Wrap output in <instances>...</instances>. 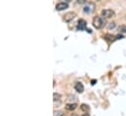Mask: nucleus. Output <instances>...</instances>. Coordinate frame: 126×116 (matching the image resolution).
<instances>
[{"mask_svg":"<svg viewBox=\"0 0 126 116\" xmlns=\"http://www.w3.org/2000/svg\"><path fill=\"white\" fill-rule=\"evenodd\" d=\"M93 26L94 28H96L97 29H103L105 26H106V21H105V18H102V17H95L93 19Z\"/></svg>","mask_w":126,"mask_h":116,"instance_id":"1","label":"nucleus"},{"mask_svg":"<svg viewBox=\"0 0 126 116\" xmlns=\"http://www.w3.org/2000/svg\"><path fill=\"white\" fill-rule=\"evenodd\" d=\"M101 15H102V17L105 18V19H110L111 17H113L114 12H113L112 10H110V9H104V10H102Z\"/></svg>","mask_w":126,"mask_h":116,"instance_id":"2","label":"nucleus"},{"mask_svg":"<svg viewBox=\"0 0 126 116\" xmlns=\"http://www.w3.org/2000/svg\"><path fill=\"white\" fill-rule=\"evenodd\" d=\"M95 9H96V7H95L94 4L93 3H89L83 8V11H84L85 14H92L95 11Z\"/></svg>","mask_w":126,"mask_h":116,"instance_id":"3","label":"nucleus"},{"mask_svg":"<svg viewBox=\"0 0 126 116\" xmlns=\"http://www.w3.org/2000/svg\"><path fill=\"white\" fill-rule=\"evenodd\" d=\"M75 17H76V14H75L74 12H68V13H66V14L63 16V21H64L65 23H69V22L72 21Z\"/></svg>","mask_w":126,"mask_h":116,"instance_id":"4","label":"nucleus"},{"mask_svg":"<svg viewBox=\"0 0 126 116\" xmlns=\"http://www.w3.org/2000/svg\"><path fill=\"white\" fill-rule=\"evenodd\" d=\"M67 8H68L67 2H60V3H58L56 5V10L57 11H63V10H65Z\"/></svg>","mask_w":126,"mask_h":116,"instance_id":"5","label":"nucleus"},{"mask_svg":"<svg viewBox=\"0 0 126 116\" xmlns=\"http://www.w3.org/2000/svg\"><path fill=\"white\" fill-rule=\"evenodd\" d=\"M86 26H87V23H86V21H85V20H83V19L79 20L78 25H77L78 29H80V30H84V29H86Z\"/></svg>","mask_w":126,"mask_h":116,"instance_id":"6","label":"nucleus"},{"mask_svg":"<svg viewBox=\"0 0 126 116\" xmlns=\"http://www.w3.org/2000/svg\"><path fill=\"white\" fill-rule=\"evenodd\" d=\"M74 89H75L76 92H78V93H82V92L84 91V86H83L82 83H80V82H76L75 85H74Z\"/></svg>","mask_w":126,"mask_h":116,"instance_id":"7","label":"nucleus"},{"mask_svg":"<svg viewBox=\"0 0 126 116\" xmlns=\"http://www.w3.org/2000/svg\"><path fill=\"white\" fill-rule=\"evenodd\" d=\"M64 107H65L66 110L72 111V110H74V109L77 107V104H76V103H66Z\"/></svg>","mask_w":126,"mask_h":116,"instance_id":"8","label":"nucleus"},{"mask_svg":"<svg viewBox=\"0 0 126 116\" xmlns=\"http://www.w3.org/2000/svg\"><path fill=\"white\" fill-rule=\"evenodd\" d=\"M105 39L109 42H113L114 40H116V37L114 35H110V34H106L105 36Z\"/></svg>","mask_w":126,"mask_h":116,"instance_id":"9","label":"nucleus"},{"mask_svg":"<svg viewBox=\"0 0 126 116\" xmlns=\"http://www.w3.org/2000/svg\"><path fill=\"white\" fill-rule=\"evenodd\" d=\"M61 100V95L60 94H57V93H54L53 95V101L54 102H57V101H60Z\"/></svg>","mask_w":126,"mask_h":116,"instance_id":"10","label":"nucleus"},{"mask_svg":"<svg viewBox=\"0 0 126 116\" xmlns=\"http://www.w3.org/2000/svg\"><path fill=\"white\" fill-rule=\"evenodd\" d=\"M118 31H119V32H122V33L126 32V26H120V27L118 28Z\"/></svg>","mask_w":126,"mask_h":116,"instance_id":"11","label":"nucleus"},{"mask_svg":"<svg viewBox=\"0 0 126 116\" xmlns=\"http://www.w3.org/2000/svg\"><path fill=\"white\" fill-rule=\"evenodd\" d=\"M80 108H81V110H83V111H88V110H89V106L86 105V104H82V105L80 106Z\"/></svg>","mask_w":126,"mask_h":116,"instance_id":"12","label":"nucleus"},{"mask_svg":"<svg viewBox=\"0 0 126 116\" xmlns=\"http://www.w3.org/2000/svg\"><path fill=\"white\" fill-rule=\"evenodd\" d=\"M114 28H115V24H114L113 22H112L111 24H110V25H109V29H113Z\"/></svg>","mask_w":126,"mask_h":116,"instance_id":"13","label":"nucleus"},{"mask_svg":"<svg viewBox=\"0 0 126 116\" xmlns=\"http://www.w3.org/2000/svg\"><path fill=\"white\" fill-rule=\"evenodd\" d=\"M86 2H87V0H77L78 4H85Z\"/></svg>","mask_w":126,"mask_h":116,"instance_id":"14","label":"nucleus"},{"mask_svg":"<svg viewBox=\"0 0 126 116\" xmlns=\"http://www.w3.org/2000/svg\"><path fill=\"white\" fill-rule=\"evenodd\" d=\"M96 83H97V80H95V79H92V80H91V84H92V85H95Z\"/></svg>","mask_w":126,"mask_h":116,"instance_id":"15","label":"nucleus"},{"mask_svg":"<svg viewBox=\"0 0 126 116\" xmlns=\"http://www.w3.org/2000/svg\"><path fill=\"white\" fill-rule=\"evenodd\" d=\"M121 38H123L122 35H117V36H116V39H121Z\"/></svg>","mask_w":126,"mask_h":116,"instance_id":"16","label":"nucleus"},{"mask_svg":"<svg viewBox=\"0 0 126 116\" xmlns=\"http://www.w3.org/2000/svg\"><path fill=\"white\" fill-rule=\"evenodd\" d=\"M63 2H69V1H72V0H63Z\"/></svg>","mask_w":126,"mask_h":116,"instance_id":"17","label":"nucleus"},{"mask_svg":"<svg viewBox=\"0 0 126 116\" xmlns=\"http://www.w3.org/2000/svg\"><path fill=\"white\" fill-rule=\"evenodd\" d=\"M81 116H90L89 114H83V115H81Z\"/></svg>","mask_w":126,"mask_h":116,"instance_id":"18","label":"nucleus"},{"mask_svg":"<svg viewBox=\"0 0 126 116\" xmlns=\"http://www.w3.org/2000/svg\"><path fill=\"white\" fill-rule=\"evenodd\" d=\"M61 116H67V115H65V114H62Z\"/></svg>","mask_w":126,"mask_h":116,"instance_id":"19","label":"nucleus"},{"mask_svg":"<svg viewBox=\"0 0 126 116\" xmlns=\"http://www.w3.org/2000/svg\"><path fill=\"white\" fill-rule=\"evenodd\" d=\"M97 1H101V0H97Z\"/></svg>","mask_w":126,"mask_h":116,"instance_id":"20","label":"nucleus"}]
</instances>
